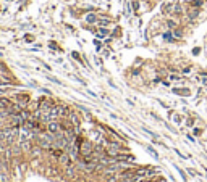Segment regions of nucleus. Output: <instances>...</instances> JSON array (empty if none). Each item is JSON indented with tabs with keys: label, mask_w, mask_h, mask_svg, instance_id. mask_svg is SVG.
Listing matches in <instances>:
<instances>
[{
	"label": "nucleus",
	"mask_w": 207,
	"mask_h": 182,
	"mask_svg": "<svg viewBox=\"0 0 207 182\" xmlns=\"http://www.w3.org/2000/svg\"><path fill=\"white\" fill-rule=\"evenodd\" d=\"M49 130H50V132H55V130H57V124H55V123L49 124Z\"/></svg>",
	"instance_id": "4"
},
{
	"label": "nucleus",
	"mask_w": 207,
	"mask_h": 182,
	"mask_svg": "<svg viewBox=\"0 0 207 182\" xmlns=\"http://www.w3.org/2000/svg\"><path fill=\"white\" fill-rule=\"evenodd\" d=\"M173 92H176V94H181V95H188V94H189V90H186V89H175Z\"/></svg>",
	"instance_id": "1"
},
{
	"label": "nucleus",
	"mask_w": 207,
	"mask_h": 182,
	"mask_svg": "<svg viewBox=\"0 0 207 182\" xmlns=\"http://www.w3.org/2000/svg\"><path fill=\"white\" fill-rule=\"evenodd\" d=\"M147 152H151V153H152V156L155 158V160H159V155H157V152H155L154 148H151V147H149V148H147Z\"/></svg>",
	"instance_id": "2"
},
{
	"label": "nucleus",
	"mask_w": 207,
	"mask_h": 182,
	"mask_svg": "<svg viewBox=\"0 0 207 182\" xmlns=\"http://www.w3.org/2000/svg\"><path fill=\"white\" fill-rule=\"evenodd\" d=\"M86 20H88L89 23H94V21H97V18H96V15H88V18H86Z\"/></svg>",
	"instance_id": "3"
},
{
	"label": "nucleus",
	"mask_w": 207,
	"mask_h": 182,
	"mask_svg": "<svg viewBox=\"0 0 207 182\" xmlns=\"http://www.w3.org/2000/svg\"><path fill=\"white\" fill-rule=\"evenodd\" d=\"M0 71H5V68H3L2 65H0Z\"/></svg>",
	"instance_id": "5"
}]
</instances>
